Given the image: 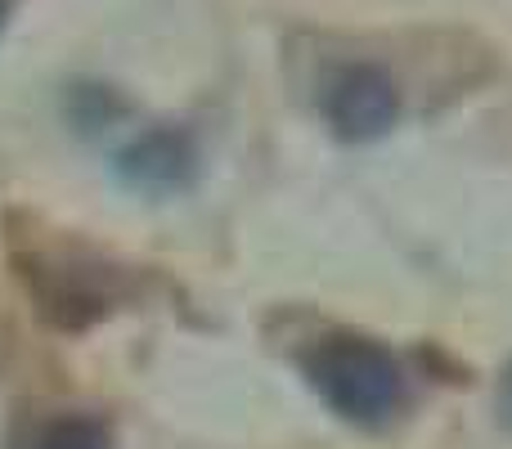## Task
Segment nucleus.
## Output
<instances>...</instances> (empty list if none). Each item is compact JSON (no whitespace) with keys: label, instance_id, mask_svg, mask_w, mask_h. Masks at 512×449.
I'll list each match as a JSON object with an SVG mask.
<instances>
[{"label":"nucleus","instance_id":"obj_2","mask_svg":"<svg viewBox=\"0 0 512 449\" xmlns=\"http://www.w3.org/2000/svg\"><path fill=\"white\" fill-rule=\"evenodd\" d=\"M319 108H324V122L333 126L337 140L369 144L382 140L400 122V90L378 63H346L324 86Z\"/></svg>","mask_w":512,"mask_h":449},{"label":"nucleus","instance_id":"obj_1","mask_svg":"<svg viewBox=\"0 0 512 449\" xmlns=\"http://www.w3.org/2000/svg\"><path fill=\"white\" fill-rule=\"evenodd\" d=\"M306 378L337 418L360 427L387 423L400 405V391H405L396 355L360 333L319 337L306 355Z\"/></svg>","mask_w":512,"mask_h":449},{"label":"nucleus","instance_id":"obj_3","mask_svg":"<svg viewBox=\"0 0 512 449\" xmlns=\"http://www.w3.org/2000/svg\"><path fill=\"white\" fill-rule=\"evenodd\" d=\"M117 171H122L126 185L144 189V194H171V189H185L194 180L198 149L185 131L158 126V131H144L135 144H126Z\"/></svg>","mask_w":512,"mask_h":449},{"label":"nucleus","instance_id":"obj_4","mask_svg":"<svg viewBox=\"0 0 512 449\" xmlns=\"http://www.w3.org/2000/svg\"><path fill=\"white\" fill-rule=\"evenodd\" d=\"M36 449H113V436L95 414H68L45 427Z\"/></svg>","mask_w":512,"mask_h":449},{"label":"nucleus","instance_id":"obj_6","mask_svg":"<svg viewBox=\"0 0 512 449\" xmlns=\"http://www.w3.org/2000/svg\"><path fill=\"white\" fill-rule=\"evenodd\" d=\"M5 18H9V0H0V27H5Z\"/></svg>","mask_w":512,"mask_h":449},{"label":"nucleus","instance_id":"obj_5","mask_svg":"<svg viewBox=\"0 0 512 449\" xmlns=\"http://www.w3.org/2000/svg\"><path fill=\"white\" fill-rule=\"evenodd\" d=\"M495 414H499V423H504V432H512V364H508V369H504V378H499Z\"/></svg>","mask_w":512,"mask_h":449}]
</instances>
